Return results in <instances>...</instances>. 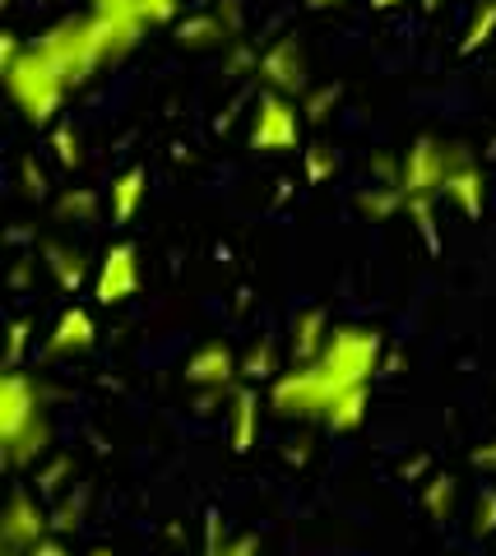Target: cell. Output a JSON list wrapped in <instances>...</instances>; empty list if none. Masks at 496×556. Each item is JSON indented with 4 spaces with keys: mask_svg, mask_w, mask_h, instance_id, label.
Here are the masks:
<instances>
[{
    "mask_svg": "<svg viewBox=\"0 0 496 556\" xmlns=\"http://www.w3.org/2000/svg\"><path fill=\"white\" fill-rule=\"evenodd\" d=\"M381 371V334L363 325H334L311 362H293L269 380V408L288 422H330V413L348 394L371 390Z\"/></svg>",
    "mask_w": 496,
    "mask_h": 556,
    "instance_id": "obj_1",
    "label": "cell"
},
{
    "mask_svg": "<svg viewBox=\"0 0 496 556\" xmlns=\"http://www.w3.org/2000/svg\"><path fill=\"white\" fill-rule=\"evenodd\" d=\"M47 450H51L47 390L38 376L14 367L0 380V455H5L10 468H28V464H38Z\"/></svg>",
    "mask_w": 496,
    "mask_h": 556,
    "instance_id": "obj_2",
    "label": "cell"
},
{
    "mask_svg": "<svg viewBox=\"0 0 496 556\" xmlns=\"http://www.w3.org/2000/svg\"><path fill=\"white\" fill-rule=\"evenodd\" d=\"M0 65H5V89L14 98V108L24 112L28 126L56 121L61 102L71 98V89H65V79L38 56V47L5 33V38H0Z\"/></svg>",
    "mask_w": 496,
    "mask_h": 556,
    "instance_id": "obj_3",
    "label": "cell"
},
{
    "mask_svg": "<svg viewBox=\"0 0 496 556\" xmlns=\"http://www.w3.org/2000/svg\"><path fill=\"white\" fill-rule=\"evenodd\" d=\"M459 153H465V144L459 139H436V135H418L414 144L404 149V159H399V200L404 208L408 204H436V200H446V181H450V172L459 163Z\"/></svg>",
    "mask_w": 496,
    "mask_h": 556,
    "instance_id": "obj_4",
    "label": "cell"
},
{
    "mask_svg": "<svg viewBox=\"0 0 496 556\" xmlns=\"http://www.w3.org/2000/svg\"><path fill=\"white\" fill-rule=\"evenodd\" d=\"M302 130H306L302 102L288 98V93L265 89L260 98H255V108H251L246 144L255 153H297L302 149Z\"/></svg>",
    "mask_w": 496,
    "mask_h": 556,
    "instance_id": "obj_5",
    "label": "cell"
},
{
    "mask_svg": "<svg viewBox=\"0 0 496 556\" xmlns=\"http://www.w3.org/2000/svg\"><path fill=\"white\" fill-rule=\"evenodd\" d=\"M255 75H260V84L274 93L302 98L306 89H311V61H306V47L297 38L269 42L260 56H255Z\"/></svg>",
    "mask_w": 496,
    "mask_h": 556,
    "instance_id": "obj_6",
    "label": "cell"
},
{
    "mask_svg": "<svg viewBox=\"0 0 496 556\" xmlns=\"http://www.w3.org/2000/svg\"><path fill=\"white\" fill-rule=\"evenodd\" d=\"M140 292V251L130 241H112L93 269V302L98 306H122Z\"/></svg>",
    "mask_w": 496,
    "mask_h": 556,
    "instance_id": "obj_7",
    "label": "cell"
},
{
    "mask_svg": "<svg viewBox=\"0 0 496 556\" xmlns=\"http://www.w3.org/2000/svg\"><path fill=\"white\" fill-rule=\"evenodd\" d=\"M51 533V515L38 506V496L14 486L10 501H5V515H0V543L14 547V552H28L33 543H42Z\"/></svg>",
    "mask_w": 496,
    "mask_h": 556,
    "instance_id": "obj_8",
    "label": "cell"
},
{
    "mask_svg": "<svg viewBox=\"0 0 496 556\" xmlns=\"http://www.w3.org/2000/svg\"><path fill=\"white\" fill-rule=\"evenodd\" d=\"M186 380H191L195 390H232L237 380H242V357H237L232 343L209 339L186 357Z\"/></svg>",
    "mask_w": 496,
    "mask_h": 556,
    "instance_id": "obj_9",
    "label": "cell"
},
{
    "mask_svg": "<svg viewBox=\"0 0 496 556\" xmlns=\"http://www.w3.org/2000/svg\"><path fill=\"white\" fill-rule=\"evenodd\" d=\"M237 28H242V20H237L232 5L200 10V14H191V20L177 24V42L186 51H214V47H228L237 38Z\"/></svg>",
    "mask_w": 496,
    "mask_h": 556,
    "instance_id": "obj_10",
    "label": "cell"
},
{
    "mask_svg": "<svg viewBox=\"0 0 496 556\" xmlns=\"http://www.w3.org/2000/svg\"><path fill=\"white\" fill-rule=\"evenodd\" d=\"M98 343V320L89 306H65L47 334V357H75Z\"/></svg>",
    "mask_w": 496,
    "mask_h": 556,
    "instance_id": "obj_11",
    "label": "cell"
},
{
    "mask_svg": "<svg viewBox=\"0 0 496 556\" xmlns=\"http://www.w3.org/2000/svg\"><path fill=\"white\" fill-rule=\"evenodd\" d=\"M255 437H260V390L251 380H237L228 399V441L237 455H251Z\"/></svg>",
    "mask_w": 496,
    "mask_h": 556,
    "instance_id": "obj_12",
    "label": "cell"
},
{
    "mask_svg": "<svg viewBox=\"0 0 496 556\" xmlns=\"http://www.w3.org/2000/svg\"><path fill=\"white\" fill-rule=\"evenodd\" d=\"M446 200L465 218H483V208H487V181H483V167H478L469 144H465V153H459V163H455L450 181H446Z\"/></svg>",
    "mask_w": 496,
    "mask_h": 556,
    "instance_id": "obj_13",
    "label": "cell"
},
{
    "mask_svg": "<svg viewBox=\"0 0 496 556\" xmlns=\"http://www.w3.org/2000/svg\"><path fill=\"white\" fill-rule=\"evenodd\" d=\"M330 316H325L320 306H306V311H297L293 316V362H311L320 348H325V339H330Z\"/></svg>",
    "mask_w": 496,
    "mask_h": 556,
    "instance_id": "obj_14",
    "label": "cell"
},
{
    "mask_svg": "<svg viewBox=\"0 0 496 556\" xmlns=\"http://www.w3.org/2000/svg\"><path fill=\"white\" fill-rule=\"evenodd\" d=\"M42 265H47L51 278H56V288H61V292H79V288H84V278H89L84 251H75V247H56V241H47V247H42Z\"/></svg>",
    "mask_w": 496,
    "mask_h": 556,
    "instance_id": "obj_15",
    "label": "cell"
},
{
    "mask_svg": "<svg viewBox=\"0 0 496 556\" xmlns=\"http://www.w3.org/2000/svg\"><path fill=\"white\" fill-rule=\"evenodd\" d=\"M149 195V172L144 167H126L122 177L112 181V223H130L140 214V204Z\"/></svg>",
    "mask_w": 496,
    "mask_h": 556,
    "instance_id": "obj_16",
    "label": "cell"
},
{
    "mask_svg": "<svg viewBox=\"0 0 496 556\" xmlns=\"http://www.w3.org/2000/svg\"><path fill=\"white\" fill-rule=\"evenodd\" d=\"M357 214L363 218H371V223H385V218H395L399 208H404V200H399V190L395 186H381L376 181L371 190H357Z\"/></svg>",
    "mask_w": 496,
    "mask_h": 556,
    "instance_id": "obj_17",
    "label": "cell"
},
{
    "mask_svg": "<svg viewBox=\"0 0 496 556\" xmlns=\"http://www.w3.org/2000/svg\"><path fill=\"white\" fill-rule=\"evenodd\" d=\"M492 38H496V0H483V5L473 10L465 38H459V56H478Z\"/></svg>",
    "mask_w": 496,
    "mask_h": 556,
    "instance_id": "obj_18",
    "label": "cell"
},
{
    "mask_svg": "<svg viewBox=\"0 0 496 556\" xmlns=\"http://www.w3.org/2000/svg\"><path fill=\"white\" fill-rule=\"evenodd\" d=\"M455 492H459V482L450 473H436L432 482L422 486V510L436 519V525H446V519L455 515Z\"/></svg>",
    "mask_w": 496,
    "mask_h": 556,
    "instance_id": "obj_19",
    "label": "cell"
},
{
    "mask_svg": "<svg viewBox=\"0 0 496 556\" xmlns=\"http://www.w3.org/2000/svg\"><path fill=\"white\" fill-rule=\"evenodd\" d=\"M339 98H344V89H339V84H320V89H306V93H302V116H306V126H325V121H330V112L339 108Z\"/></svg>",
    "mask_w": 496,
    "mask_h": 556,
    "instance_id": "obj_20",
    "label": "cell"
},
{
    "mask_svg": "<svg viewBox=\"0 0 496 556\" xmlns=\"http://www.w3.org/2000/svg\"><path fill=\"white\" fill-rule=\"evenodd\" d=\"M93 214H98V195L93 190H84V186H71V190H61L56 195V218L61 223H93Z\"/></svg>",
    "mask_w": 496,
    "mask_h": 556,
    "instance_id": "obj_21",
    "label": "cell"
},
{
    "mask_svg": "<svg viewBox=\"0 0 496 556\" xmlns=\"http://www.w3.org/2000/svg\"><path fill=\"white\" fill-rule=\"evenodd\" d=\"M274 376H283V367H279V353H274V343H255L251 353L242 357V380H274Z\"/></svg>",
    "mask_w": 496,
    "mask_h": 556,
    "instance_id": "obj_22",
    "label": "cell"
},
{
    "mask_svg": "<svg viewBox=\"0 0 496 556\" xmlns=\"http://www.w3.org/2000/svg\"><path fill=\"white\" fill-rule=\"evenodd\" d=\"M204 556H260V538L255 533H237L218 543V515H209V552Z\"/></svg>",
    "mask_w": 496,
    "mask_h": 556,
    "instance_id": "obj_23",
    "label": "cell"
},
{
    "mask_svg": "<svg viewBox=\"0 0 496 556\" xmlns=\"http://www.w3.org/2000/svg\"><path fill=\"white\" fill-rule=\"evenodd\" d=\"M302 167H306V181L320 186V181H330L339 172V153L330 144H306L302 149Z\"/></svg>",
    "mask_w": 496,
    "mask_h": 556,
    "instance_id": "obj_24",
    "label": "cell"
},
{
    "mask_svg": "<svg viewBox=\"0 0 496 556\" xmlns=\"http://www.w3.org/2000/svg\"><path fill=\"white\" fill-rule=\"evenodd\" d=\"M51 149H56V163L65 172H75L84 163V149H79V130L75 126H56V130H51Z\"/></svg>",
    "mask_w": 496,
    "mask_h": 556,
    "instance_id": "obj_25",
    "label": "cell"
},
{
    "mask_svg": "<svg viewBox=\"0 0 496 556\" xmlns=\"http://www.w3.org/2000/svg\"><path fill=\"white\" fill-rule=\"evenodd\" d=\"M408 218H414V228H418V237H422L427 255H441V251H446V241H441L436 223H432V204H408Z\"/></svg>",
    "mask_w": 496,
    "mask_h": 556,
    "instance_id": "obj_26",
    "label": "cell"
},
{
    "mask_svg": "<svg viewBox=\"0 0 496 556\" xmlns=\"http://www.w3.org/2000/svg\"><path fill=\"white\" fill-rule=\"evenodd\" d=\"M473 533L478 538H492L496 533V486H483L473 501Z\"/></svg>",
    "mask_w": 496,
    "mask_h": 556,
    "instance_id": "obj_27",
    "label": "cell"
},
{
    "mask_svg": "<svg viewBox=\"0 0 496 556\" xmlns=\"http://www.w3.org/2000/svg\"><path fill=\"white\" fill-rule=\"evenodd\" d=\"M28 334H33V325H28V320H14V325H10V353H5V371L24 367V353H28Z\"/></svg>",
    "mask_w": 496,
    "mask_h": 556,
    "instance_id": "obj_28",
    "label": "cell"
},
{
    "mask_svg": "<svg viewBox=\"0 0 496 556\" xmlns=\"http://www.w3.org/2000/svg\"><path fill=\"white\" fill-rule=\"evenodd\" d=\"M79 515H84V492H79V496H65V506L51 515V533H71V529H79Z\"/></svg>",
    "mask_w": 496,
    "mask_h": 556,
    "instance_id": "obj_29",
    "label": "cell"
},
{
    "mask_svg": "<svg viewBox=\"0 0 496 556\" xmlns=\"http://www.w3.org/2000/svg\"><path fill=\"white\" fill-rule=\"evenodd\" d=\"M140 10H144L149 28H158V24H173V20H177V14H181V0H140Z\"/></svg>",
    "mask_w": 496,
    "mask_h": 556,
    "instance_id": "obj_30",
    "label": "cell"
},
{
    "mask_svg": "<svg viewBox=\"0 0 496 556\" xmlns=\"http://www.w3.org/2000/svg\"><path fill=\"white\" fill-rule=\"evenodd\" d=\"M20 177H24V195H28V200H42V195H47V172L33 163V159L20 163Z\"/></svg>",
    "mask_w": 496,
    "mask_h": 556,
    "instance_id": "obj_31",
    "label": "cell"
},
{
    "mask_svg": "<svg viewBox=\"0 0 496 556\" xmlns=\"http://www.w3.org/2000/svg\"><path fill=\"white\" fill-rule=\"evenodd\" d=\"M65 473H75V464H71V459H56L51 468H38V492H56Z\"/></svg>",
    "mask_w": 496,
    "mask_h": 556,
    "instance_id": "obj_32",
    "label": "cell"
},
{
    "mask_svg": "<svg viewBox=\"0 0 496 556\" xmlns=\"http://www.w3.org/2000/svg\"><path fill=\"white\" fill-rule=\"evenodd\" d=\"M469 464H473V468H483V473H496V441L469 450Z\"/></svg>",
    "mask_w": 496,
    "mask_h": 556,
    "instance_id": "obj_33",
    "label": "cell"
},
{
    "mask_svg": "<svg viewBox=\"0 0 496 556\" xmlns=\"http://www.w3.org/2000/svg\"><path fill=\"white\" fill-rule=\"evenodd\" d=\"M24 556H71V552H65V543H61L56 533H47L42 543H33V547H28Z\"/></svg>",
    "mask_w": 496,
    "mask_h": 556,
    "instance_id": "obj_34",
    "label": "cell"
},
{
    "mask_svg": "<svg viewBox=\"0 0 496 556\" xmlns=\"http://www.w3.org/2000/svg\"><path fill=\"white\" fill-rule=\"evenodd\" d=\"M339 5H348V0H306V10H339Z\"/></svg>",
    "mask_w": 496,
    "mask_h": 556,
    "instance_id": "obj_35",
    "label": "cell"
},
{
    "mask_svg": "<svg viewBox=\"0 0 496 556\" xmlns=\"http://www.w3.org/2000/svg\"><path fill=\"white\" fill-rule=\"evenodd\" d=\"M399 5H404V0H371V10H381V14L385 10H399Z\"/></svg>",
    "mask_w": 496,
    "mask_h": 556,
    "instance_id": "obj_36",
    "label": "cell"
},
{
    "mask_svg": "<svg viewBox=\"0 0 496 556\" xmlns=\"http://www.w3.org/2000/svg\"><path fill=\"white\" fill-rule=\"evenodd\" d=\"M422 10H427V14H432V10H441V0H422Z\"/></svg>",
    "mask_w": 496,
    "mask_h": 556,
    "instance_id": "obj_37",
    "label": "cell"
},
{
    "mask_svg": "<svg viewBox=\"0 0 496 556\" xmlns=\"http://www.w3.org/2000/svg\"><path fill=\"white\" fill-rule=\"evenodd\" d=\"M93 556H112V552H107V547H102V552H93Z\"/></svg>",
    "mask_w": 496,
    "mask_h": 556,
    "instance_id": "obj_38",
    "label": "cell"
}]
</instances>
